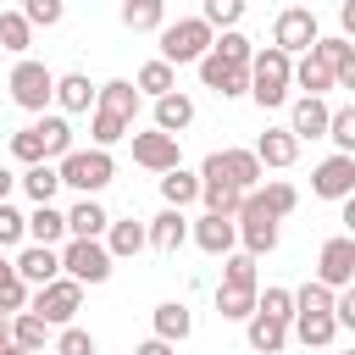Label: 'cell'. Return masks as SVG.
Instances as JSON below:
<instances>
[{
  "label": "cell",
  "instance_id": "6da1fadb",
  "mask_svg": "<svg viewBox=\"0 0 355 355\" xmlns=\"http://www.w3.org/2000/svg\"><path fill=\"white\" fill-rule=\"evenodd\" d=\"M133 116H139V89L128 83V78H111V83H100V94H94V150H111L116 139H128L133 133Z\"/></svg>",
  "mask_w": 355,
  "mask_h": 355
},
{
  "label": "cell",
  "instance_id": "7a4b0ae2",
  "mask_svg": "<svg viewBox=\"0 0 355 355\" xmlns=\"http://www.w3.org/2000/svg\"><path fill=\"white\" fill-rule=\"evenodd\" d=\"M255 294H261V272H255V255H222L216 316H222V322H250V316H255Z\"/></svg>",
  "mask_w": 355,
  "mask_h": 355
},
{
  "label": "cell",
  "instance_id": "3957f363",
  "mask_svg": "<svg viewBox=\"0 0 355 355\" xmlns=\"http://www.w3.org/2000/svg\"><path fill=\"white\" fill-rule=\"evenodd\" d=\"M288 83H294V55H283L277 44H266V50L250 55V100L261 111L283 105L288 100Z\"/></svg>",
  "mask_w": 355,
  "mask_h": 355
},
{
  "label": "cell",
  "instance_id": "277c9868",
  "mask_svg": "<svg viewBox=\"0 0 355 355\" xmlns=\"http://www.w3.org/2000/svg\"><path fill=\"white\" fill-rule=\"evenodd\" d=\"M216 44V28L205 22V17H183V22H166L161 28V61H172V67H200V55Z\"/></svg>",
  "mask_w": 355,
  "mask_h": 355
},
{
  "label": "cell",
  "instance_id": "5b68a950",
  "mask_svg": "<svg viewBox=\"0 0 355 355\" xmlns=\"http://www.w3.org/2000/svg\"><path fill=\"white\" fill-rule=\"evenodd\" d=\"M61 183L67 189H78L83 200L89 194H100L111 178H116V161H111V150H72V155H61Z\"/></svg>",
  "mask_w": 355,
  "mask_h": 355
},
{
  "label": "cell",
  "instance_id": "8992f818",
  "mask_svg": "<svg viewBox=\"0 0 355 355\" xmlns=\"http://www.w3.org/2000/svg\"><path fill=\"white\" fill-rule=\"evenodd\" d=\"M239 244H244V255H272L277 250V216L261 205V194L250 189L244 194V205H239Z\"/></svg>",
  "mask_w": 355,
  "mask_h": 355
},
{
  "label": "cell",
  "instance_id": "52a82bcc",
  "mask_svg": "<svg viewBox=\"0 0 355 355\" xmlns=\"http://www.w3.org/2000/svg\"><path fill=\"white\" fill-rule=\"evenodd\" d=\"M78 305H83V283H72L67 272H61L55 283H44V288H33V300H28V311H33V316H44L50 327H72V316H78Z\"/></svg>",
  "mask_w": 355,
  "mask_h": 355
},
{
  "label": "cell",
  "instance_id": "ba28073f",
  "mask_svg": "<svg viewBox=\"0 0 355 355\" xmlns=\"http://www.w3.org/2000/svg\"><path fill=\"white\" fill-rule=\"evenodd\" d=\"M6 89H11V100H17L22 111H44V105L55 100V72H50L44 61H28V55H22V61L11 67V83H6Z\"/></svg>",
  "mask_w": 355,
  "mask_h": 355
},
{
  "label": "cell",
  "instance_id": "9c48e42d",
  "mask_svg": "<svg viewBox=\"0 0 355 355\" xmlns=\"http://www.w3.org/2000/svg\"><path fill=\"white\" fill-rule=\"evenodd\" d=\"M61 272L72 283H105L111 277V250L100 239H67L61 244Z\"/></svg>",
  "mask_w": 355,
  "mask_h": 355
},
{
  "label": "cell",
  "instance_id": "30bf717a",
  "mask_svg": "<svg viewBox=\"0 0 355 355\" xmlns=\"http://www.w3.org/2000/svg\"><path fill=\"white\" fill-rule=\"evenodd\" d=\"M200 178H216V183H233L239 194H250L261 183V161H255V150H211Z\"/></svg>",
  "mask_w": 355,
  "mask_h": 355
},
{
  "label": "cell",
  "instance_id": "8fae6325",
  "mask_svg": "<svg viewBox=\"0 0 355 355\" xmlns=\"http://www.w3.org/2000/svg\"><path fill=\"white\" fill-rule=\"evenodd\" d=\"M316 39H322V28H316V11H311V6H288V11H277V22H272V44H277L283 55H305Z\"/></svg>",
  "mask_w": 355,
  "mask_h": 355
},
{
  "label": "cell",
  "instance_id": "7c38bea8",
  "mask_svg": "<svg viewBox=\"0 0 355 355\" xmlns=\"http://www.w3.org/2000/svg\"><path fill=\"white\" fill-rule=\"evenodd\" d=\"M316 283H327L333 294L355 283V239H349V233H338V239L322 244V255H316Z\"/></svg>",
  "mask_w": 355,
  "mask_h": 355
},
{
  "label": "cell",
  "instance_id": "4fadbf2b",
  "mask_svg": "<svg viewBox=\"0 0 355 355\" xmlns=\"http://www.w3.org/2000/svg\"><path fill=\"white\" fill-rule=\"evenodd\" d=\"M311 194H322V200H349V194H355V155H327V161L311 172Z\"/></svg>",
  "mask_w": 355,
  "mask_h": 355
},
{
  "label": "cell",
  "instance_id": "5bb4252c",
  "mask_svg": "<svg viewBox=\"0 0 355 355\" xmlns=\"http://www.w3.org/2000/svg\"><path fill=\"white\" fill-rule=\"evenodd\" d=\"M133 139V161L144 166V172H178V139L172 133H128Z\"/></svg>",
  "mask_w": 355,
  "mask_h": 355
},
{
  "label": "cell",
  "instance_id": "9a60e30c",
  "mask_svg": "<svg viewBox=\"0 0 355 355\" xmlns=\"http://www.w3.org/2000/svg\"><path fill=\"white\" fill-rule=\"evenodd\" d=\"M11 266H17V277H22L28 288H44V283L61 277V250H50V244H22V255H17Z\"/></svg>",
  "mask_w": 355,
  "mask_h": 355
},
{
  "label": "cell",
  "instance_id": "2e32d148",
  "mask_svg": "<svg viewBox=\"0 0 355 355\" xmlns=\"http://www.w3.org/2000/svg\"><path fill=\"white\" fill-rule=\"evenodd\" d=\"M200 83L205 89H216L222 100H233V94H250V67H227L222 55H200Z\"/></svg>",
  "mask_w": 355,
  "mask_h": 355
},
{
  "label": "cell",
  "instance_id": "e0dca14e",
  "mask_svg": "<svg viewBox=\"0 0 355 355\" xmlns=\"http://www.w3.org/2000/svg\"><path fill=\"white\" fill-rule=\"evenodd\" d=\"M327 122H333L327 100L322 94H300L294 100V116H288V133L294 139H327Z\"/></svg>",
  "mask_w": 355,
  "mask_h": 355
},
{
  "label": "cell",
  "instance_id": "ac0fdd59",
  "mask_svg": "<svg viewBox=\"0 0 355 355\" xmlns=\"http://www.w3.org/2000/svg\"><path fill=\"white\" fill-rule=\"evenodd\" d=\"M194 244H200L205 255H233V244H239V222H233V216L205 211V216L194 222Z\"/></svg>",
  "mask_w": 355,
  "mask_h": 355
},
{
  "label": "cell",
  "instance_id": "d6986e66",
  "mask_svg": "<svg viewBox=\"0 0 355 355\" xmlns=\"http://www.w3.org/2000/svg\"><path fill=\"white\" fill-rule=\"evenodd\" d=\"M144 233H150V244H155L161 255H178V250H183V239H189V216L166 205L161 216H150V227H144Z\"/></svg>",
  "mask_w": 355,
  "mask_h": 355
},
{
  "label": "cell",
  "instance_id": "ffe728a7",
  "mask_svg": "<svg viewBox=\"0 0 355 355\" xmlns=\"http://www.w3.org/2000/svg\"><path fill=\"white\" fill-rule=\"evenodd\" d=\"M244 338H250V349H255V355H277V349L288 344V322H277V316L255 311V316L244 322Z\"/></svg>",
  "mask_w": 355,
  "mask_h": 355
},
{
  "label": "cell",
  "instance_id": "44dd1931",
  "mask_svg": "<svg viewBox=\"0 0 355 355\" xmlns=\"http://www.w3.org/2000/svg\"><path fill=\"white\" fill-rule=\"evenodd\" d=\"M294 155H300V139H294L288 128H266V133L255 139V161H261V166H294Z\"/></svg>",
  "mask_w": 355,
  "mask_h": 355
},
{
  "label": "cell",
  "instance_id": "7402d4cb",
  "mask_svg": "<svg viewBox=\"0 0 355 355\" xmlns=\"http://www.w3.org/2000/svg\"><path fill=\"white\" fill-rule=\"evenodd\" d=\"M333 333H338L333 311H294V338H300L305 349H327Z\"/></svg>",
  "mask_w": 355,
  "mask_h": 355
},
{
  "label": "cell",
  "instance_id": "603a6c76",
  "mask_svg": "<svg viewBox=\"0 0 355 355\" xmlns=\"http://www.w3.org/2000/svg\"><path fill=\"white\" fill-rule=\"evenodd\" d=\"M194 333V316H189V305L183 300H161L155 305V338H166V344H183Z\"/></svg>",
  "mask_w": 355,
  "mask_h": 355
},
{
  "label": "cell",
  "instance_id": "cb8c5ba5",
  "mask_svg": "<svg viewBox=\"0 0 355 355\" xmlns=\"http://www.w3.org/2000/svg\"><path fill=\"white\" fill-rule=\"evenodd\" d=\"M189 122H194V100H189V94H178V89H172V94H161V100H155V128H161V133H172V139H178Z\"/></svg>",
  "mask_w": 355,
  "mask_h": 355
},
{
  "label": "cell",
  "instance_id": "d4e9b609",
  "mask_svg": "<svg viewBox=\"0 0 355 355\" xmlns=\"http://www.w3.org/2000/svg\"><path fill=\"white\" fill-rule=\"evenodd\" d=\"M94 94H100V89H94L83 72H61V78H55V105H61V111H89Z\"/></svg>",
  "mask_w": 355,
  "mask_h": 355
},
{
  "label": "cell",
  "instance_id": "484cf974",
  "mask_svg": "<svg viewBox=\"0 0 355 355\" xmlns=\"http://www.w3.org/2000/svg\"><path fill=\"white\" fill-rule=\"evenodd\" d=\"M122 28H133V33L166 28V0H122Z\"/></svg>",
  "mask_w": 355,
  "mask_h": 355
},
{
  "label": "cell",
  "instance_id": "4316f807",
  "mask_svg": "<svg viewBox=\"0 0 355 355\" xmlns=\"http://www.w3.org/2000/svg\"><path fill=\"white\" fill-rule=\"evenodd\" d=\"M294 83H300L305 94H327V89H333V67H327L316 50H305V55L294 61Z\"/></svg>",
  "mask_w": 355,
  "mask_h": 355
},
{
  "label": "cell",
  "instance_id": "83f0119b",
  "mask_svg": "<svg viewBox=\"0 0 355 355\" xmlns=\"http://www.w3.org/2000/svg\"><path fill=\"white\" fill-rule=\"evenodd\" d=\"M133 89H139V94H150V100H161V94H172V89H178V67L155 55V61H144V67H139V83H133Z\"/></svg>",
  "mask_w": 355,
  "mask_h": 355
},
{
  "label": "cell",
  "instance_id": "f1b7e54d",
  "mask_svg": "<svg viewBox=\"0 0 355 355\" xmlns=\"http://www.w3.org/2000/svg\"><path fill=\"white\" fill-rule=\"evenodd\" d=\"M17 183H22V194H28L33 205H50V200H55V189H61V172H55L50 161H39V166H28Z\"/></svg>",
  "mask_w": 355,
  "mask_h": 355
},
{
  "label": "cell",
  "instance_id": "f546056e",
  "mask_svg": "<svg viewBox=\"0 0 355 355\" xmlns=\"http://www.w3.org/2000/svg\"><path fill=\"white\" fill-rule=\"evenodd\" d=\"M105 227H111V216H105L94 200H78V205L67 211V233H72V239H100Z\"/></svg>",
  "mask_w": 355,
  "mask_h": 355
},
{
  "label": "cell",
  "instance_id": "4dcf8cb0",
  "mask_svg": "<svg viewBox=\"0 0 355 355\" xmlns=\"http://www.w3.org/2000/svg\"><path fill=\"white\" fill-rule=\"evenodd\" d=\"M28 239H33V244H50V250H55V244L67 239V216H61L55 205H33V216H28Z\"/></svg>",
  "mask_w": 355,
  "mask_h": 355
},
{
  "label": "cell",
  "instance_id": "1f68e13d",
  "mask_svg": "<svg viewBox=\"0 0 355 355\" xmlns=\"http://www.w3.org/2000/svg\"><path fill=\"white\" fill-rule=\"evenodd\" d=\"M144 244H150V233H144V222H133V216L105 227V250H111V261H116V255H139Z\"/></svg>",
  "mask_w": 355,
  "mask_h": 355
},
{
  "label": "cell",
  "instance_id": "d6a6232c",
  "mask_svg": "<svg viewBox=\"0 0 355 355\" xmlns=\"http://www.w3.org/2000/svg\"><path fill=\"white\" fill-rule=\"evenodd\" d=\"M161 200H166L172 211L194 205V200H200V178H194V172H183V166H178V172H161Z\"/></svg>",
  "mask_w": 355,
  "mask_h": 355
},
{
  "label": "cell",
  "instance_id": "836d02e7",
  "mask_svg": "<svg viewBox=\"0 0 355 355\" xmlns=\"http://www.w3.org/2000/svg\"><path fill=\"white\" fill-rule=\"evenodd\" d=\"M11 344H17V349H28V355H33V349H44V344H50V322H44V316H33V311L11 316Z\"/></svg>",
  "mask_w": 355,
  "mask_h": 355
},
{
  "label": "cell",
  "instance_id": "e575fe53",
  "mask_svg": "<svg viewBox=\"0 0 355 355\" xmlns=\"http://www.w3.org/2000/svg\"><path fill=\"white\" fill-rule=\"evenodd\" d=\"M200 200H205V211H216V216H239V205H244V194H239L233 183H216V178H200Z\"/></svg>",
  "mask_w": 355,
  "mask_h": 355
},
{
  "label": "cell",
  "instance_id": "d590c367",
  "mask_svg": "<svg viewBox=\"0 0 355 355\" xmlns=\"http://www.w3.org/2000/svg\"><path fill=\"white\" fill-rule=\"evenodd\" d=\"M28 44H33V22H28L22 11H0V50L28 55Z\"/></svg>",
  "mask_w": 355,
  "mask_h": 355
},
{
  "label": "cell",
  "instance_id": "8d00e7d4",
  "mask_svg": "<svg viewBox=\"0 0 355 355\" xmlns=\"http://www.w3.org/2000/svg\"><path fill=\"white\" fill-rule=\"evenodd\" d=\"M211 55H222L227 67H250V55H255V44H250V39L239 33V28H227V33H222V39L211 44Z\"/></svg>",
  "mask_w": 355,
  "mask_h": 355
},
{
  "label": "cell",
  "instance_id": "74e56055",
  "mask_svg": "<svg viewBox=\"0 0 355 355\" xmlns=\"http://www.w3.org/2000/svg\"><path fill=\"white\" fill-rule=\"evenodd\" d=\"M39 133H44V161H50V155H72V128H67V116H44Z\"/></svg>",
  "mask_w": 355,
  "mask_h": 355
},
{
  "label": "cell",
  "instance_id": "f35d334b",
  "mask_svg": "<svg viewBox=\"0 0 355 355\" xmlns=\"http://www.w3.org/2000/svg\"><path fill=\"white\" fill-rule=\"evenodd\" d=\"M11 155H17L22 166H39V161H44V133H39V122L22 128V133H11Z\"/></svg>",
  "mask_w": 355,
  "mask_h": 355
},
{
  "label": "cell",
  "instance_id": "ab89813d",
  "mask_svg": "<svg viewBox=\"0 0 355 355\" xmlns=\"http://www.w3.org/2000/svg\"><path fill=\"white\" fill-rule=\"evenodd\" d=\"M327 139L338 144V155H355V105H338V111H333Z\"/></svg>",
  "mask_w": 355,
  "mask_h": 355
},
{
  "label": "cell",
  "instance_id": "60d3db41",
  "mask_svg": "<svg viewBox=\"0 0 355 355\" xmlns=\"http://www.w3.org/2000/svg\"><path fill=\"white\" fill-rule=\"evenodd\" d=\"M255 194H261V205H266V211H272L277 222H283V216H288V211L300 205V194H294V183H266V189H255Z\"/></svg>",
  "mask_w": 355,
  "mask_h": 355
},
{
  "label": "cell",
  "instance_id": "b9f144b4",
  "mask_svg": "<svg viewBox=\"0 0 355 355\" xmlns=\"http://www.w3.org/2000/svg\"><path fill=\"white\" fill-rule=\"evenodd\" d=\"M244 6H250V0H205V11H200V17H205L211 28H222V33H227V28H239Z\"/></svg>",
  "mask_w": 355,
  "mask_h": 355
},
{
  "label": "cell",
  "instance_id": "7bdbcfd3",
  "mask_svg": "<svg viewBox=\"0 0 355 355\" xmlns=\"http://www.w3.org/2000/svg\"><path fill=\"white\" fill-rule=\"evenodd\" d=\"M255 311H266V316H277V322H294V288H266V294H255Z\"/></svg>",
  "mask_w": 355,
  "mask_h": 355
},
{
  "label": "cell",
  "instance_id": "ee69618b",
  "mask_svg": "<svg viewBox=\"0 0 355 355\" xmlns=\"http://www.w3.org/2000/svg\"><path fill=\"white\" fill-rule=\"evenodd\" d=\"M28 300H33V294H28V283L11 272V277L0 283V316H22V311H28Z\"/></svg>",
  "mask_w": 355,
  "mask_h": 355
},
{
  "label": "cell",
  "instance_id": "f6af8a7d",
  "mask_svg": "<svg viewBox=\"0 0 355 355\" xmlns=\"http://www.w3.org/2000/svg\"><path fill=\"white\" fill-rule=\"evenodd\" d=\"M294 311H333V288L311 277L305 288H294Z\"/></svg>",
  "mask_w": 355,
  "mask_h": 355
},
{
  "label": "cell",
  "instance_id": "bcb514c9",
  "mask_svg": "<svg viewBox=\"0 0 355 355\" xmlns=\"http://www.w3.org/2000/svg\"><path fill=\"white\" fill-rule=\"evenodd\" d=\"M55 355H94V333L89 327H61L55 333Z\"/></svg>",
  "mask_w": 355,
  "mask_h": 355
},
{
  "label": "cell",
  "instance_id": "7dc6e473",
  "mask_svg": "<svg viewBox=\"0 0 355 355\" xmlns=\"http://www.w3.org/2000/svg\"><path fill=\"white\" fill-rule=\"evenodd\" d=\"M22 239H28V216L11 211V205H0V250H11V244H22Z\"/></svg>",
  "mask_w": 355,
  "mask_h": 355
},
{
  "label": "cell",
  "instance_id": "c3c4849f",
  "mask_svg": "<svg viewBox=\"0 0 355 355\" xmlns=\"http://www.w3.org/2000/svg\"><path fill=\"white\" fill-rule=\"evenodd\" d=\"M22 17L33 28H55L61 22V0H22Z\"/></svg>",
  "mask_w": 355,
  "mask_h": 355
},
{
  "label": "cell",
  "instance_id": "681fc988",
  "mask_svg": "<svg viewBox=\"0 0 355 355\" xmlns=\"http://www.w3.org/2000/svg\"><path fill=\"white\" fill-rule=\"evenodd\" d=\"M333 322H338V327H349V333H355V283H349V288H338V294H333Z\"/></svg>",
  "mask_w": 355,
  "mask_h": 355
},
{
  "label": "cell",
  "instance_id": "f907efd6",
  "mask_svg": "<svg viewBox=\"0 0 355 355\" xmlns=\"http://www.w3.org/2000/svg\"><path fill=\"white\" fill-rule=\"evenodd\" d=\"M333 83H338V89H355V44H349V55L333 67Z\"/></svg>",
  "mask_w": 355,
  "mask_h": 355
},
{
  "label": "cell",
  "instance_id": "816d5d0a",
  "mask_svg": "<svg viewBox=\"0 0 355 355\" xmlns=\"http://www.w3.org/2000/svg\"><path fill=\"white\" fill-rule=\"evenodd\" d=\"M133 355H178V349H172V344H166V338H144V344H139V349H133Z\"/></svg>",
  "mask_w": 355,
  "mask_h": 355
},
{
  "label": "cell",
  "instance_id": "f5cc1de1",
  "mask_svg": "<svg viewBox=\"0 0 355 355\" xmlns=\"http://www.w3.org/2000/svg\"><path fill=\"white\" fill-rule=\"evenodd\" d=\"M338 28H344V39H355V0L338 6Z\"/></svg>",
  "mask_w": 355,
  "mask_h": 355
},
{
  "label": "cell",
  "instance_id": "db71d44e",
  "mask_svg": "<svg viewBox=\"0 0 355 355\" xmlns=\"http://www.w3.org/2000/svg\"><path fill=\"white\" fill-rule=\"evenodd\" d=\"M11 189H17V178H11V172H6V166H0V205H6V200H11Z\"/></svg>",
  "mask_w": 355,
  "mask_h": 355
},
{
  "label": "cell",
  "instance_id": "11a10c76",
  "mask_svg": "<svg viewBox=\"0 0 355 355\" xmlns=\"http://www.w3.org/2000/svg\"><path fill=\"white\" fill-rule=\"evenodd\" d=\"M344 227H349V239H355V194L344 200Z\"/></svg>",
  "mask_w": 355,
  "mask_h": 355
},
{
  "label": "cell",
  "instance_id": "9f6ffc18",
  "mask_svg": "<svg viewBox=\"0 0 355 355\" xmlns=\"http://www.w3.org/2000/svg\"><path fill=\"white\" fill-rule=\"evenodd\" d=\"M0 344H11V316H0Z\"/></svg>",
  "mask_w": 355,
  "mask_h": 355
},
{
  "label": "cell",
  "instance_id": "6f0895ef",
  "mask_svg": "<svg viewBox=\"0 0 355 355\" xmlns=\"http://www.w3.org/2000/svg\"><path fill=\"white\" fill-rule=\"evenodd\" d=\"M11 272H17V266H11V261H6V250H0V283H6Z\"/></svg>",
  "mask_w": 355,
  "mask_h": 355
},
{
  "label": "cell",
  "instance_id": "680465c9",
  "mask_svg": "<svg viewBox=\"0 0 355 355\" xmlns=\"http://www.w3.org/2000/svg\"><path fill=\"white\" fill-rule=\"evenodd\" d=\"M0 355H28V349H17V344H0Z\"/></svg>",
  "mask_w": 355,
  "mask_h": 355
},
{
  "label": "cell",
  "instance_id": "91938a15",
  "mask_svg": "<svg viewBox=\"0 0 355 355\" xmlns=\"http://www.w3.org/2000/svg\"><path fill=\"white\" fill-rule=\"evenodd\" d=\"M344 355H355V349H344Z\"/></svg>",
  "mask_w": 355,
  "mask_h": 355
}]
</instances>
